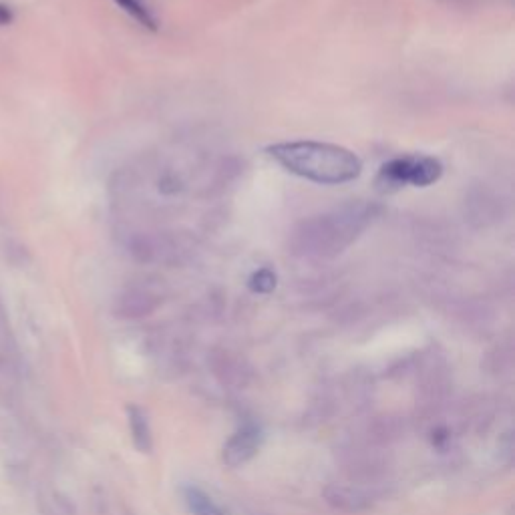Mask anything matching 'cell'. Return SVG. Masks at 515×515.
<instances>
[{"label": "cell", "instance_id": "30bf717a", "mask_svg": "<svg viewBox=\"0 0 515 515\" xmlns=\"http://www.w3.org/2000/svg\"><path fill=\"white\" fill-rule=\"evenodd\" d=\"M250 288L258 294H270L276 288V274L270 268L256 270L250 278Z\"/></svg>", "mask_w": 515, "mask_h": 515}, {"label": "cell", "instance_id": "277c9868", "mask_svg": "<svg viewBox=\"0 0 515 515\" xmlns=\"http://www.w3.org/2000/svg\"><path fill=\"white\" fill-rule=\"evenodd\" d=\"M260 445H262L260 427L248 423L228 439L222 451V459L228 467H242L258 453Z\"/></svg>", "mask_w": 515, "mask_h": 515}, {"label": "cell", "instance_id": "7a4b0ae2", "mask_svg": "<svg viewBox=\"0 0 515 515\" xmlns=\"http://www.w3.org/2000/svg\"><path fill=\"white\" fill-rule=\"evenodd\" d=\"M266 153L292 176L320 186H342L361 178L363 161L347 147L324 141H284Z\"/></svg>", "mask_w": 515, "mask_h": 515}, {"label": "cell", "instance_id": "6da1fadb", "mask_svg": "<svg viewBox=\"0 0 515 515\" xmlns=\"http://www.w3.org/2000/svg\"><path fill=\"white\" fill-rule=\"evenodd\" d=\"M379 218V208L353 202L304 220L292 234V250L302 258L328 260L345 252Z\"/></svg>", "mask_w": 515, "mask_h": 515}, {"label": "cell", "instance_id": "8fae6325", "mask_svg": "<svg viewBox=\"0 0 515 515\" xmlns=\"http://www.w3.org/2000/svg\"><path fill=\"white\" fill-rule=\"evenodd\" d=\"M13 19H15L13 11H11L7 5H0V27L11 25V23H13Z\"/></svg>", "mask_w": 515, "mask_h": 515}, {"label": "cell", "instance_id": "9c48e42d", "mask_svg": "<svg viewBox=\"0 0 515 515\" xmlns=\"http://www.w3.org/2000/svg\"><path fill=\"white\" fill-rule=\"evenodd\" d=\"M184 497L192 515H224V511L200 487H186Z\"/></svg>", "mask_w": 515, "mask_h": 515}, {"label": "cell", "instance_id": "3957f363", "mask_svg": "<svg viewBox=\"0 0 515 515\" xmlns=\"http://www.w3.org/2000/svg\"><path fill=\"white\" fill-rule=\"evenodd\" d=\"M443 176V163L431 155H401L381 167L379 184L385 190L429 188Z\"/></svg>", "mask_w": 515, "mask_h": 515}, {"label": "cell", "instance_id": "52a82bcc", "mask_svg": "<svg viewBox=\"0 0 515 515\" xmlns=\"http://www.w3.org/2000/svg\"><path fill=\"white\" fill-rule=\"evenodd\" d=\"M17 361V345H15V336L9 324V316L5 310L3 300H0V363L5 367L13 369Z\"/></svg>", "mask_w": 515, "mask_h": 515}, {"label": "cell", "instance_id": "ba28073f", "mask_svg": "<svg viewBox=\"0 0 515 515\" xmlns=\"http://www.w3.org/2000/svg\"><path fill=\"white\" fill-rule=\"evenodd\" d=\"M117 7L127 13L139 27L147 29V31H157L159 29V21L157 17L153 15V11L147 7V3H143V0H115Z\"/></svg>", "mask_w": 515, "mask_h": 515}, {"label": "cell", "instance_id": "8992f818", "mask_svg": "<svg viewBox=\"0 0 515 515\" xmlns=\"http://www.w3.org/2000/svg\"><path fill=\"white\" fill-rule=\"evenodd\" d=\"M129 417V429H131V439L133 445L139 453H151L153 449V437H151V427L147 421V415L139 407H129L127 409Z\"/></svg>", "mask_w": 515, "mask_h": 515}, {"label": "cell", "instance_id": "5b68a950", "mask_svg": "<svg viewBox=\"0 0 515 515\" xmlns=\"http://www.w3.org/2000/svg\"><path fill=\"white\" fill-rule=\"evenodd\" d=\"M322 497L332 509L342 513H363L373 505V499L363 489L351 485L332 483L322 491Z\"/></svg>", "mask_w": 515, "mask_h": 515}]
</instances>
